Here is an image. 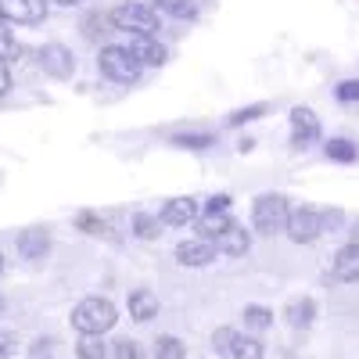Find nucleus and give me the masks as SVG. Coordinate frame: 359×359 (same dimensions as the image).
<instances>
[{"mask_svg":"<svg viewBox=\"0 0 359 359\" xmlns=\"http://www.w3.org/2000/svg\"><path fill=\"white\" fill-rule=\"evenodd\" d=\"M15 348H18V338L8 331V327H0V359H11Z\"/></svg>","mask_w":359,"mask_h":359,"instance_id":"7c9ffc66","label":"nucleus"},{"mask_svg":"<svg viewBox=\"0 0 359 359\" xmlns=\"http://www.w3.org/2000/svg\"><path fill=\"white\" fill-rule=\"evenodd\" d=\"M287 212L291 208H287V201L280 194H259L255 205H252V226L259 233H266V237H273V233H280L287 226Z\"/></svg>","mask_w":359,"mask_h":359,"instance_id":"7ed1b4c3","label":"nucleus"},{"mask_svg":"<svg viewBox=\"0 0 359 359\" xmlns=\"http://www.w3.org/2000/svg\"><path fill=\"white\" fill-rule=\"evenodd\" d=\"M194 223H198V237H205V241H216V237H219L233 219H230V212H205V216H198Z\"/></svg>","mask_w":359,"mask_h":359,"instance_id":"dca6fc26","label":"nucleus"},{"mask_svg":"<svg viewBox=\"0 0 359 359\" xmlns=\"http://www.w3.org/2000/svg\"><path fill=\"white\" fill-rule=\"evenodd\" d=\"M8 90H11V72H8V62L0 57V97H4Z\"/></svg>","mask_w":359,"mask_h":359,"instance_id":"72a5a7b5","label":"nucleus"},{"mask_svg":"<svg viewBox=\"0 0 359 359\" xmlns=\"http://www.w3.org/2000/svg\"><path fill=\"white\" fill-rule=\"evenodd\" d=\"M284 316H287L291 327H309L313 316H316V302H313V298H291Z\"/></svg>","mask_w":359,"mask_h":359,"instance_id":"f3484780","label":"nucleus"},{"mask_svg":"<svg viewBox=\"0 0 359 359\" xmlns=\"http://www.w3.org/2000/svg\"><path fill=\"white\" fill-rule=\"evenodd\" d=\"M40 69H43L47 76H54V79H69V76L76 72V57H72V50L62 47V43H47V47L40 50Z\"/></svg>","mask_w":359,"mask_h":359,"instance_id":"0eeeda50","label":"nucleus"},{"mask_svg":"<svg viewBox=\"0 0 359 359\" xmlns=\"http://www.w3.org/2000/svg\"><path fill=\"white\" fill-rule=\"evenodd\" d=\"M43 359H47V355H43Z\"/></svg>","mask_w":359,"mask_h":359,"instance_id":"ea45409f","label":"nucleus"},{"mask_svg":"<svg viewBox=\"0 0 359 359\" xmlns=\"http://www.w3.org/2000/svg\"><path fill=\"white\" fill-rule=\"evenodd\" d=\"M47 352H50V338H40V341L33 345V355H36V359H43Z\"/></svg>","mask_w":359,"mask_h":359,"instance_id":"c9c22d12","label":"nucleus"},{"mask_svg":"<svg viewBox=\"0 0 359 359\" xmlns=\"http://www.w3.org/2000/svg\"><path fill=\"white\" fill-rule=\"evenodd\" d=\"M216 252H223V255H245L248 248H252V237H248V230L245 226H237V223H230L219 237H216Z\"/></svg>","mask_w":359,"mask_h":359,"instance_id":"4468645a","label":"nucleus"},{"mask_svg":"<svg viewBox=\"0 0 359 359\" xmlns=\"http://www.w3.org/2000/svg\"><path fill=\"white\" fill-rule=\"evenodd\" d=\"M155 11H165L176 22H194L198 18V4H194V0H155Z\"/></svg>","mask_w":359,"mask_h":359,"instance_id":"a211bd4d","label":"nucleus"},{"mask_svg":"<svg viewBox=\"0 0 359 359\" xmlns=\"http://www.w3.org/2000/svg\"><path fill=\"white\" fill-rule=\"evenodd\" d=\"M172 144L187 147V151H205V147L216 144V137L212 133H180V137H172Z\"/></svg>","mask_w":359,"mask_h":359,"instance_id":"b1692460","label":"nucleus"},{"mask_svg":"<svg viewBox=\"0 0 359 359\" xmlns=\"http://www.w3.org/2000/svg\"><path fill=\"white\" fill-rule=\"evenodd\" d=\"M284 233L291 237L294 245H313L316 237L323 233V216L316 212V208H309V205L291 208V212H287V226H284Z\"/></svg>","mask_w":359,"mask_h":359,"instance_id":"39448f33","label":"nucleus"},{"mask_svg":"<svg viewBox=\"0 0 359 359\" xmlns=\"http://www.w3.org/2000/svg\"><path fill=\"white\" fill-rule=\"evenodd\" d=\"M320 216H323V233H327V230L334 233V230H338V226L345 223V216L338 212V208H327V212H320Z\"/></svg>","mask_w":359,"mask_h":359,"instance_id":"473e14b6","label":"nucleus"},{"mask_svg":"<svg viewBox=\"0 0 359 359\" xmlns=\"http://www.w3.org/2000/svg\"><path fill=\"white\" fill-rule=\"evenodd\" d=\"M126 47L140 65H165V57H169V50L158 43V36H130Z\"/></svg>","mask_w":359,"mask_h":359,"instance_id":"9b49d317","label":"nucleus"},{"mask_svg":"<svg viewBox=\"0 0 359 359\" xmlns=\"http://www.w3.org/2000/svg\"><path fill=\"white\" fill-rule=\"evenodd\" d=\"M0 309H4V302H0Z\"/></svg>","mask_w":359,"mask_h":359,"instance_id":"58836bf2","label":"nucleus"},{"mask_svg":"<svg viewBox=\"0 0 359 359\" xmlns=\"http://www.w3.org/2000/svg\"><path fill=\"white\" fill-rule=\"evenodd\" d=\"M0 57H4V62H18L22 57V43L15 40V33L4 22H0Z\"/></svg>","mask_w":359,"mask_h":359,"instance_id":"393cba45","label":"nucleus"},{"mask_svg":"<svg viewBox=\"0 0 359 359\" xmlns=\"http://www.w3.org/2000/svg\"><path fill=\"white\" fill-rule=\"evenodd\" d=\"M323 151H327V158H334V162H355V158H359V147H355L352 140H341V137L331 140Z\"/></svg>","mask_w":359,"mask_h":359,"instance_id":"5701e85b","label":"nucleus"},{"mask_svg":"<svg viewBox=\"0 0 359 359\" xmlns=\"http://www.w3.org/2000/svg\"><path fill=\"white\" fill-rule=\"evenodd\" d=\"M158 226H162V219L151 216V212H137V216H133V233L140 237V241H155V237L162 233Z\"/></svg>","mask_w":359,"mask_h":359,"instance_id":"412c9836","label":"nucleus"},{"mask_svg":"<svg viewBox=\"0 0 359 359\" xmlns=\"http://www.w3.org/2000/svg\"><path fill=\"white\" fill-rule=\"evenodd\" d=\"M0 18L15 25H36L47 18V0H0Z\"/></svg>","mask_w":359,"mask_h":359,"instance_id":"423d86ee","label":"nucleus"},{"mask_svg":"<svg viewBox=\"0 0 359 359\" xmlns=\"http://www.w3.org/2000/svg\"><path fill=\"white\" fill-rule=\"evenodd\" d=\"M115 320H118L115 306L108 302V298H101V294L83 298V302L72 309V327L79 334H104V331L115 327Z\"/></svg>","mask_w":359,"mask_h":359,"instance_id":"f257e3e1","label":"nucleus"},{"mask_svg":"<svg viewBox=\"0 0 359 359\" xmlns=\"http://www.w3.org/2000/svg\"><path fill=\"white\" fill-rule=\"evenodd\" d=\"M111 25L118 29V33H130V36H158V11L151 4H123V8H115L111 15Z\"/></svg>","mask_w":359,"mask_h":359,"instance_id":"f03ea898","label":"nucleus"},{"mask_svg":"<svg viewBox=\"0 0 359 359\" xmlns=\"http://www.w3.org/2000/svg\"><path fill=\"white\" fill-rule=\"evenodd\" d=\"M47 252H50V233H47V230L33 226V230H22V233H18V255H22V259L36 262V259H43Z\"/></svg>","mask_w":359,"mask_h":359,"instance_id":"ddd939ff","label":"nucleus"},{"mask_svg":"<svg viewBox=\"0 0 359 359\" xmlns=\"http://www.w3.org/2000/svg\"><path fill=\"white\" fill-rule=\"evenodd\" d=\"M76 226H79L83 233H111V226H108L101 216H94V212H79Z\"/></svg>","mask_w":359,"mask_h":359,"instance_id":"cd10ccee","label":"nucleus"},{"mask_svg":"<svg viewBox=\"0 0 359 359\" xmlns=\"http://www.w3.org/2000/svg\"><path fill=\"white\" fill-rule=\"evenodd\" d=\"M269 323H273V313H269L266 306H245V327H252V331H266Z\"/></svg>","mask_w":359,"mask_h":359,"instance_id":"a878e982","label":"nucleus"},{"mask_svg":"<svg viewBox=\"0 0 359 359\" xmlns=\"http://www.w3.org/2000/svg\"><path fill=\"white\" fill-rule=\"evenodd\" d=\"M115 359H140V345L123 338V341H115Z\"/></svg>","mask_w":359,"mask_h":359,"instance_id":"2f4dec72","label":"nucleus"},{"mask_svg":"<svg viewBox=\"0 0 359 359\" xmlns=\"http://www.w3.org/2000/svg\"><path fill=\"white\" fill-rule=\"evenodd\" d=\"M184 355H187L184 341L172 338V334H162V338L155 341V359H184Z\"/></svg>","mask_w":359,"mask_h":359,"instance_id":"4be33fe9","label":"nucleus"},{"mask_svg":"<svg viewBox=\"0 0 359 359\" xmlns=\"http://www.w3.org/2000/svg\"><path fill=\"white\" fill-rule=\"evenodd\" d=\"M219 252L212 241H205V237H191V241H180L176 245V262L180 266H208Z\"/></svg>","mask_w":359,"mask_h":359,"instance_id":"1a4fd4ad","label":"nucleus"},{"mask_svg":"<svg viewBox=\"0 0 359 359\" xmlns=\"http://www.w3.org/2000/svg\"><path fill=\"white\" fill-rule=\"evenodd\" d=\"M338 101H345V104H352V101H359V79H345V83H338Z\"/></svg>","mask_w":359,"mask_h":359,"instance_id":"c756f323","label":"nucleus"},{"mask_svg":"<svg viewBox=\"0 0 359 359\" xmlns=\"http://www.w3.org/2000/svg\"><path fill=\"white\" fill-rule=\"evenodd\" d=\"M266 348L255 334H237L233 338V348H230V359H262Z\"/></svg>","mask_w":359,"mask_h":359,"instance_id":"6ab92c4d","label":"nucleus"},{"mask_svg":"<svg viewBox=\"0 0 359 359\" xmlns=\"http://www.w3.org/2000/svg\"><path fill=\"white\" fill-rule=\"evenodd\" d=\"M54 4H62V8H76V4H83V0H54Z\"/></svg>","mask_w":359,"mask_h":359,"instance_id":"e433bc0d","label":"nucleus"},{"mask_svg":"<svg viewBox=\"0 0 359 359\" xmlns=\"http://www.w3.org/2000/svg\"><path fill=\"white\" fill-rule=\"evenodd\" d=\"M266 115V104H248V108H237L230 118H226V126H241V123H255V118Z\"/></svg>","mask_w":359,"mask_h":359,"instance_id":"bb28decb","label":"nucleus"},{"mask_svg":"<svg viewBox=\"0 0 359 359\" xmlns=\"http://www.w3.org/2000/svg\"><path fill=\"white\" fill-rule=\"evenodd\" d=\"M76 355H79V359H104V355H108V345H104L101 334H83V338L76 341Z\"/></svg>","mask_w":359,"mask_h":359,"instance_id":"aec40b11","label":"nucleus"},{"mask_svg":"<svg viewBox=\"0 0 359 359\" xmlns=\"http://www.w3.org/2000/svg\"><path fill=\"white\" fill-rule=\"evenodd\" d=\"M130 316L137 320V323H147L151 316H158V298L147 291V287H137V291H130Z\"/></svg>","mask_w":359,"mask_h":359,"instance_id":"2eb2a0df","label":"nucleus"},{"mask_svg":"<svg viewBox=\"0 0 359 359\" xmlns=\"http://www.w3.org/2000/svg\"><path fill=\"white\" fill-rule=\"evenodd\" d=\"M233 338H237V331H233V327H219V331L212 334V348H216L219 355H230V348H233Z\"/></svg>","mask_w":359,"mask_h":359,"instance_id":"c85d7f7f","label":"nucleus"},{"mask_svg":"<svg viewBox=\"0 0 359 359\" xmlns=\"http://www.w3.org/2000/svg\"><path fill=\"white\" fill-rule=\"evenodd\" d=\"M4 266H8V262H4V255H0V277H4Z\"/></svg>","mask_w":359,"mask_h":359,"instance_id":"4c0bfd02","label":"nucleus"},{"mask_svg":"<svg viewBox=\"0 0 359 359\" xmlns=\"http://www.w3.org/2000/svg\"><path fill=\"white\" fill-rule=\"evenodd\" d=\"M226 208H230V198L226 194H216L212 201H208V212H226Z\"/></svg>","mask_w":359,"mask_h":359,"instance_id":"f704fd0d","label":"nucleus"},{"mask_svg":"<svg viewBox=\"0 0 359 359\" xmlns=\"http://www.w3.org/2000/svg\"><path fill=\"white\" fill-rule=\"evenodd\" d=\"M158 219L169 223V226H187V223L198 219V201L194 198H172V201H165Z\"/></svg>","mask_w":359,"mask_h":359,"instance_id":"f8f14e48","label":"nucleus"},{"mask_svg":"<svg viewBox=\"0 0 359 359\" xmlns=\"http://www.w3.org/2000/svg\"><path fill=\"white\" fill-rule=\"evenodd\" d=\"M331 273H334V280H341V284L359 280V241L338 248V255L331 259Z\"/></svg>","mask_w":359,"mask_h":359,"instance_id":"9d476101","label":"nucleus"},{"mask_svg":"<svg viewBox=\"0 0 359 359\" xmlns=\"http://www.w3.org/2000/svg\"><path fill=\"white\" fill-rule=\"evenodd\" d=\"M320 140V118L309 108H294L291 111V144L294 147H309Z\"/></svg>","mask_w":359,"mask_h":359,"instance_id":"6e6552de","label":"nucleus"},{"mask_svg":"<svg viewBox=\"0 0 359 359\" xmlns=\"http://www.w3.org/2000/svg\"><path fill=\"white\" fill-rule=\"evenodd\" d=\"M97 65L115 83H137L140 79V69H144L137 57L130 54V47H104L101 57H97Z\"/></svg>","mask_w":359,"mask_h":359,"instance_id":"20e7f679","label":"nucleus"}]
</instances>
